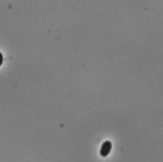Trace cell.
Wrapping results in <instances>:
<instances>
[{
	"label": "cell",
	"mask_w": 163,
	"mask_h": 162,
	"mask_svg": "<svg viewBox=\"0 0 163 162\" xmlns=\"http://www.w3.org/2000/svg\"><path fill=\"white\" fill-rule=\"evenodd\" d=\"M112 142L111 141H105L103 143L102 147H101V150H100V154L102 157H107L110 153H111L112 150Z\"/></svg>",
	"instance_id": "obj_1"
},
{
	"label": "cell",
	"mask_w": 163,
	"mask_h": 162,
	"mask_svg": "<svg viewBox=\"0 0 163 162\" xmlns=\"http://www.w3.org/2000/svg\"><path fill=\"white\" fill-rule=\"evenodd\" d=\"M2 64H3V54L0 53V66L2 65Z\"/></svg>",
	"instance_id": "obj_2"
}]
</instances>
